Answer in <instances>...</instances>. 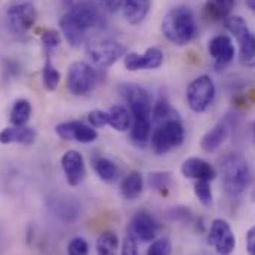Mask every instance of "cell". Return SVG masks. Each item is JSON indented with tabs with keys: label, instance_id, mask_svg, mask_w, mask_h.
<instances>
[{
	"label": "cell",
	"instance_id": "6da1fadb",
	"mask_svg": "<svg viewBox=\"0 0 255 255\" xmlns=\"http://www.w3.org/2000/svg\"><path fill=\"white\" fill-rule=\"evenodd\" d=\"M103 24L100 7L91 0H80L71 6L60 19L64 37L71 46H80L88 33Z\"/></svg>",
	"mask_w": 255,
	"mask_h": 255
},
{
	"label": "cell",
	"instance_id": "7a4b0ae2",
	"mask_svg": "<svg viewBox=\"0 0 255 255\" xmlns=\"http://www.w3.org/2000/svg\"><path fill=\"white\" fill-rule=\"evenodd\" d=\"M163 36L177 46L190 43L197 36L196 16L187 6H175L162 19Z\"/></svg>",
	"mask_w": 255,
	"mask_h": 255
},
{
	"label": "cell",
	"instance_id": "3957f363",
	"mask_svg": "<svg viewBox=\"0 0 255 255\" xmlns=\"http://www.w3.org/2000/svg\"><path fill=\"white\" fill-rule=\"evenodd\" d=\"M220 169L226 193L232 197H239L250 184V165L247 159L236 151H229L220 157Z\"/></svg>",
	"mask_w": 255,
	"mask_h": 255
},
{
	"label": "cell",
	"instance_id": "277c9868",
	"mask_svg": "<svg viewBox=\"0 0 255 255\" xmlns=\"http://www.w3.org/2000/svg\"><path fill=\"white\" fill-rule=\"evenodd\" d=\"M186 130L178 116L171 118L162 124H157L150 136V145L156 156L168 154L171 150L180 147L184 142Z\"/></svg>",
	"mask_w": 255,
	"mask_h": 255
},
{
	"label": "cell",
	"instance_id": "5b68a950",
	"mask_svg": "<svg viewBox=\"0 0 255 255\" xmlns=\"http://www.w3.org/2000/svg\"><path fill=\"white\" fill-rule=\"evenodd\" d=\"M224 27L236 37L239 45V61L244 67L255 68V34L242 16H229Z\"/></svg>",
	"mask_w": 255,
	"mask_h": 255
},
{
	"label": "cell",
	"instance_id": "8992f818",
	"mask_svg": "<svg viewBox=\"0 0 255 255\" xmlns=\"http://www.w3.org/2000/svg\"><path fill=\"white\" fill-rule=\"evenodd\" d=\"M119 92L127 101L128 110L135 121H151V95L150 92L135 83H124L119 86Z\"/></svg>",
	"mask_w": 255,
	"mask_h": 255
},
{
	"label": "cell",
	"instance_id": "52a82bcc",
	"mask_svg": "<svg viewBox=\"0 0 255 255\" xmlns=\"http://www.w3.org/2000/svg\"><path fill=\"white\" fill-rule=\"evenodd\" d=\"M98 71L85 61H76L70 65L67 73V88L76 97L88 95L98 83Z\"/></svg>",
	"mask_w": 255,
	"mask_h": 255
},
{
	"label": "cell",
	"instance_id": "ba28073f",
	"mask_svg": "<svg viewBox=\"0 0 255 255\" xmlns=\"http://www.w3.org/2000/svg\"><path fill=\"white\" fill-rule=\"evenodd\" d=\"M215 95H217V88L214 80L209 76L202 74L194 80H191L190 85L187 86L186 98L191 112L203 113L212 106Z\"/></svg>",
	"mask_w": 255,
	"mask_h": 255
},
{
	"label": "cell",
	"instance_id": "9c48e42d",
	"mask_svg": "<svg viewBox=\"0 0 255 255\" xmlns=\"http://www.w3.org/2000/svg\"><path fill=\"white\" fill-rule=\"evenodd\" d=\"M86 54L94 65L107 68L115 63H118L121 58L127 55V46L118 40L104 39V40H94L89 42L86 46Z\"/></svg>",
	"mask_w": 255,
	"mask_h": 255
},
{
	"label": "cell",
	"instance_id": "30bf717a",
	"mask_svg": "<svg viewBox=\"0 0 255 255\" xmlns=\"http://www.w3.org/2000/svg\"><path fill=\"white\" fill-rule=\"evenodd\" d=\"M208 244L215 250L218 255H230L236 248V238L230 224L223 220L217 218L212 221L209 233H208Z\"/></svg>",
	"mask_w": 255,
	"mask_h": 255
},
{
	"label": "cell",
	"instance_id": "8fae6325",
	"mask_svg": "<svg viewBox=\"0 0 255 255\" xmlns=\"http://www.w3.org/2000/svg\"><path fill=\"white\" fill-rule=\"evenodd\" d=\"M6 18L9 28L13 34H25L36 24L37 12L31 3H19L7 9Z\"/></svg>",
	"mask_w": 255,
	"mask_h": 255
},
{
	"label": "cell",
	"instance_id": "7c38bea8",
	"mask_svg": "<svg viewBox=\"0 0 255 255\" xmlns=\"http://www.w3.org/2000/svg\"><path fill=\"white\" fill-rule=\"evenodd\" d=\"M55 132L64 141H76L80 144H89L98 139L97 129L80 121L63 122L55 127Z\"/></svg>",
	"mask_w": 255,
	"mask_h": 255
},
{
	"label": "cell",
	"instance_id": "4fadbf2b",
	"mask_svg": "<svg viewBox=\"0 0 255 255\" xmlns=\"http://www.w3.org/2000/svg\"><path fill=\"white\" fill-rule=\"evenodd\" d=\"M61 168L70 187H77L83 183L86 177V165L79 151L67 150L61 157Z\"/></svg>",
	"mask_w": 255,
	"mask_h": 255
},
{
	"label": "cell",
	"instance_id": "5bb4252c",
	"mask_svg": "<svg viewBox=\"0 0 255 255\" xmlns=\"http://www.w3.org/2000/svg\"><path fill=\"white\" fill-rule=\"evenodd\" d=\"M124 64L128 71L156 70L163 64V52L159 48H148L144 54L128 52L124 57Z\"/></svg>",
	"mask_w": 255,
	"mask_h": 255
},
{
	"label": "cell",
	"instance_id": "9a60e30c",
	"mask_svg": "<svg viewBox=\"0 0 255 255\" xmlns=\"http://www.w3.org/2000/svg\"><path fill=\"white\" fill-rule=\"evenodd\" d=\"M208 52L218 70L227 67L235 60V55H236L233 40L227 34L214 36L208 43Z\"/></svg>",
	"mask_w": 255,
	"mask_h": 255
},
{
	"label": "cell",
	"instance_id": "2e32d148",
	"mask_svg": "<svg viewBox=\"0 0 255 255\" xmlns=\"http://www.w3.org/2000/svg\"><path fill=\"white\" fill-rule=\"evenodd\" d=\"M138 242H153L159 232V223L147 212H138L128 230Z\"/></svg>",
	"mask_w": 255,
	"mask_h": 255
},
{
	"label": "cell",
	"instance_id": "e0dca14e",
	"mask_svg": "<svg viewBox=\"0 0 255 255\" xmlns=\"http://www.w3.org/2000/svg\"><path fill=\"white\" fill-rule=\"evenodd\" d=\"M181 174L194 181H212L217 177V169L200 157H189L181 165Z\"/></svg>",
	"mask_w": 255,
	"mask_h": 255
},
{
	"label": "cell",
	"instance_id": "ac0fdd59",
	"mask_svg": "<svg viewBox=\"0 0 255 255\" xmlns=\"http://www.w3.org/2000/svg\"><path fill=\"white\" fill-rule=\"evenodd\" d=\"M36 130L30 127H9L0 132V144H22L30 145L36 141Z\"/></svg>",
	"mask_w": 255,
	"mask_h": 255
},
{
	"label": "cell",
	"instance_id": "d6986e66",
	"mask_svg": "<svg viewBox=\"0 0 255 255\" xmlns=\"http://www.w3.org/2000/svg\"><path fill=\"white\" fill-rule=\"evenodd\" d=\"M229 138V127L226 122H220L212 127L200 139V147L206 153H214L218 150Z\"/></svg>",
	"mask_w": 255,
	"mask_h": 255
},
{
	"label": "cell",
	"instance_id": "ffe728a7",
	"mask_svg": "<svg viewBox=\"0 0 255 255\" xmlns=\"http://www.w3.org/2000/svg\"><path fill=\"white\" fill-rule=\"evenodd\" d=\"M150 0H122L124 16L128 24H141L150 12Z\"/></svg>",
	"mask_w": 255,
	"mask_h": 255
},
{
	"label": "cell",
	"instance_id": "44dd1931",
	"mask_svg": "<svg viewBox=\"0 0 255 255\" xmlns=\"http://www.w3.org/2000/svg\"><path fill=\"white\" fill-rule=\"evenodd\" d=\"M236 0H206L203 6V15L212 22L224 21L230 16Z\"/></svg>",
	"mask_w": 255,
	"mask_h": 255
},
{
	"label": "cell",
	"instance_id": "7402d4cb",
	"mask_svg": "<svg viewBox=\"0 0 255 255\" xmlns=\"http://www.w3.org/2000/svg\"><path fill=\"white\" fill-rule=\"evenodd\" d=\"M144 190V178L138 171H132L121 183V193L127 200H135Z\"/></svg>",
	"mask_w": 255,
	"mask_h": 255
},
{
	"label": "cell",
	"instance_id": "603a6c76",
	"mask_svg": "<svg viewBox=\"0 0 255 255\" xmlns=\"http://www.w3.org/2000/svg\"><path fill=\"white\" fill-rule=\"evenodd\" d=\"M107 113H109V125L118 132H125L132 125L130 112L125 106H121V104L112 106L107 110Z\"/></svg>",
	"mask_w": 255,
	"mask_h": 255
},
{
	"label": "cell",
	"instance_id": "cb8c5ba5",
	"mask_svg": "<svg viewBox=\"0 0 255 255\" xmlns=\"http://www.w3.org/2000/svg\"><path fill=\"white\" fill-rule=\"evenodd\" d=\"M31 104L28 100L25 98H19L13 103L12 109H10V115H9V121L12 124V127H25L27 122L31 118Z\"/></svg>",
	"mask_w": 255,
	"mask_h": 255
},
{
	"label": "cell",
	"instance_id": "d4e9b609",
	"mask_svg": "<svg viewBox=\"0 0 255 255\" xmlns=\"http://www.w3.org/2000/svg\"><path fill=\"white\" fill-rule=\"evenodd\" d=\"M130 130V141L136 147H145L150 142L151 136V121H132Z\"/></svg>",
	"mask_w": 255,
	"mask_h": 255
},
{
	"label": "cell",
	"instance_id": "484cf974",
	"mask_svg": "<svg viewBox=\"0 0 255 255\" xmlns=\"http://www.w3.org/2000/svg\"><path fill=\"white\" fill-rule=\"evenodd\" d=\"M97 255H116L119 248V238L115 232H104L97 239Z\"/></svg>",
	"mask_w": 255,
	"mask_h": 255
},
{
	"label": "cell",
	"instance_id": "4316f807",
	"mask_svg": "<svg viewBox=\"0 0 255 255\" xmlns=\"http://www.w3.org/2000/svg\"><path fill=\"white\" fill-rule=\"evenodd\" d=\"M94 169L103 181H113L118 175V166L113 160L107 157H98L94 160Z\"/></svg>",
	"mask_w": 255,
	"mask_h": 255
},
{
	"label": "cell",
	"instance_id": "83f0119b",
	"mask_svg": "<svg viewBox=\"0 0 255 255\" xmlns=\"http://www.w3.org/2000/svg\"><path fill=\"white\" fill-rule=\"evenodd\" d=\"M177 113L174 112V109L171 107L169 101L166 98H160L156 104H153V110H151V119L157 124H162L171 118H175Z\"/></svg>",
	"mask_w": 255,
	"mask_h": 255
},
{
	"label": "cell",
	"instance_id": "f1b7e54d",
	"mask_svg": "<svg viewBox=\"0 0 255 255\" xmlns=\"http://www.w3.org/2000/svg\"><path fill=\"white\" fill-rule=\"evenodd\" d=\"M42 77H43V85L48 91H55L61 82V74L60 71L55 68V65L51 63V60L48 58L46 63L43 65V71H42Z\"/></svg>",
	"mask_w": 255,
	"mask_h": 255
},
{
	"label": "cell",
	"instance_id": "f546056e",
	"mask_svg": "<svg viewBox=\"0 0 255 255\" xmlns=\"http://www.w3.org/2000/svg\"><path fill=\"white\" fill-rule=\"evenodd\" d=\"M172 184V177L169 172H151L148 174V186L154 190L163 191Z\"/></svg>",
	"mask_w": 255,
	"mask_h": 255
},
{
	"label": "cell",
	"instance_id": "4dcf8cb0",
	"mask_svg": "<svg viewBox=\"0 0 255 255\" xmlns=\"http://www.w3.org/2000/svg\"><path fill=\"white\" fill-rule=\"evenodd\" d=\"M194 194L199 199V202L203 206H211L212 205V189L209 181H196L194 184Z\"/></svg>",
	"mask_w": 255,
	"mask_h": 255
},
{
	"label": "cell",
	"instance_id": "1f68e13d",
	"mask_svg": "<svg viewBox=\"0 0 255 255\" xmlns=\"http://www.w3.org/2000/svg\"><path fill=\"white\" fill-rule=\"evenodd\" d=\"M42 43H43L45 51L49 54L52 49H55V48L60 46V43H61V34L57 30L48 28V30H45L42 33Z\"/></svg>",
	"mask_w": 255,
	"mask_h": 255
},
{
	"label": "cell",
	"instance_id": "d6a6232c",
	"mask_svg": "<svg viewBox=\"0 0 255 255\" xmlns=\"http://www.w3.org/2000/svg\"><path fill=\"white\" fill-rule=\"evenodd\" d=\"M171 242L166 238L154 239L147 250V255H171Z\"/></svg>",
	"mask_w": 255,
	"mask_h": 255
},
{
	"label": "cell",
	"instance_id": "836d02e7",
	"mask_svg": "<svg viewBox=\"0 0 255 255\" xmlns=\"http://www.w3.org/2000/svg\"><path fill=\"white\" fill-rule=\"evenodd\" d=\"M67 255H89V245L83 238H73L67 245Z\"/></svg>",
	"mask_w": 255,
	"mask_h": 255
},
{
	"label": "cell",
	"instance_id": "e575fe53",
	"mask_svg": "<svg viewBox=\"0 0 255 255\" xmlns=\"http://www.w3.org/2000/svg\"><path fill=\"white\" fill-rule=\"evenodd\" d=\"M88 122L92 128H104L109 125V113L104 110H92L88 115Z\"/></svg>",
	"mask_w": 255,
	"mask_h": 255
},
{
	"label": "cell",
	"instance_id": "d590c367",
	"mask_svg": "<svg viewBox=\"0 0 255 255\" xmlns=\"http://www.w3.org/2000/svg\"><path fill=\"white\" fill-rule=\"evenodd\" d=\"M121 255H139V253H138V241L129 232H128L124 242H122Z\"/></svg>",
	"mask_w": 255,
	"mask_h": 255
},
{
	"label": "cell",
	"instance_id": "8d00e7d4",
	"mask_svg": "<svg viewBox=\"0 0 255 255\" xmlns=\"http://www.w3.org/2000/svg\"><path fill=\"white\" fill-rule=\"evenodd\" d=\"M245 242H247V253H248V255H255V226L248 230Z\"/></svg>",
	"mask_w": 255,
	"mask_h": 255
},
{
	"label": "cell",
	"instance_id": "74e56055",
	"mask_svg": "<svg viewBox=\"0 0 255 255\" xmlns=\"http://www.w3.org/2000/svg\"><path fill=\"white\" fill-rule=\"evenodd\" d=\"M247 6L255 13V0H247Z\"/></svg>",
	"mask_w": 255,
	"mask_h": 255
},
{
	"label": "cell",
	"instance_id": "f35d334b",
	"mask_svg": "<svg viewBox=\"0 0 255 255\" xmlns=\"http://www.w3.org/2000/svg\"><path fill=\"white\" fill-rule=\"evenodd\" d=\"M100 1H104V3L112 4V6H115V4H116V0H100Z\"/></svg>",
	"mask_w": 255,
	"mask_h": 255
},
{
	"label": "cell",
	"instance_id": "ab89813d",
	"mask_svg": "<svg viewBox=\"0 0 255 255\" xmlns=\"http://www.w3.org/2000/svg\"><path fill=\"white\" fill-rule=\"evenodd\" d=\"M253 135H254V139H255V122H254V125H253Z\"/></svg>",
	"mask_w": 255,
	"mask_h": 255
}]
</instances>
